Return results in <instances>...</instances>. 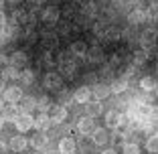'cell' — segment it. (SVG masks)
Here are the masks:
<instances>
[{
  "mask_svg": "<svg viewBox=\"0 0 158 154\" xmlns=\"http://www.w3.org/2000/svg\"><path fill=\"white\" fill-rule=\"evenodd\" d=\"M126 120H128V118H126L124 114H120L118 110H112V112L106 114V126L107 128H114V130H118L120 126H124Z\"/></svg>",
  "mask_w": 158,
  "mask_h": 154,
  "instance_id": "6da1fadb",
  "label": "cell"
},
{
  "mask_svg": "<svg viewBox=\"0 0 158 154\" xmlns=\"http://www.w3.org/2000/svg\"><path fill=\"white\" fill-rule=\"evenodd\" d=\"M12 124L16 126V130H19L20 134H24V132H28L33 128V116H31V114H19Z\"/></svg>",
  "mask_w": 158,
  "mask_h": 154,
  "instance_id": "7a4b0ae2",
  "label": "cell"
},
{
  "mask_svg": "<svg viewBox=\"0 0 158 154\" xmlns=\"http://www.w3.org/2000/svg\"><path fill=\"white\" fill-rule=\"evenodd\" d=\"M49 118H51L53 124L65 122L67 120V107L65 106H51V110H49Z\"/></svg>",
  "mask_w": 158,
  "mask_h": 154,
  "instance_id": "3957f363",
  "label": "cell"
},
{
  "mask_svg": "<svg viewBox=\"0 0 158 154\" xmlns=\"http://www.w3.org/2000/svg\"><path fill=\"white\" fill-rule=\"evenodd\" d=\"M0 98L4 99L6 103H16L20 98H23V91H20V87H6Z\"/></svg>",
  "mask_w": 158,
  "mask_h": 154,
  "instance_id": "277c9868",
  "label": "cell"
},
{
  "mask_svg": "<svg viewBox=\"0 0 158 154\" xmlns=\"http://www.w3.org/2000/svg\"><path fill=\"white\" fill-rule=\"evenodd\" d=\"M110 94H112V89H110V85H106V83H95L91 87V95H93V99H98V102L106 99Z\"/></svg>",
  "mask_w": 158,
  "mask_h": 154,
  "instance_id": "5b68a950",
  "label": "cell"
},
{
  "mask_svg": "<svg viewBox=\"0 0 158 154\" xmlns=\"http://www.w3.org/2000/svg\"><path fill=\"white\" fill-rule=\"evenodd\" d=\"M19 103H20V107H19L20 114H31L35 107H37V99H35L33 95H23V98L19 99Z\"/></svg>",
  "mask_w": 158,
  "mask_h": 154,
  "instance_id": "8992f818",
  "label": "cell"
},
{
  "mask_svg": "<svg viewBox=\"0 0 158 154\" xmlns=\"http://www.w3.org/2000/svg\"><path fill=\"white\" fill-rule=\"evenodd\" d=\"M53 122L51 118H49V114H37V118H33V128H37V130H47V128H51Z\"/></svg>",
  "mask_w": 158,
  "mask_h": 154,
  "instance_id": "52a82bcc",
  "label": "cell"
},
{
  "mask_svg": "<svg viewBox=\"0 0 158 154\" xmlns=\"http://www.w3.org/2000/svg\"><path fill=\"white\" fill-rule=\"evenodd\" d=\"M0 114H2L0 118H2L4 122H14V120H16V116H19L20 112H19V107L14 106V103H8V106L2 107V112H0Z\"/></svg>",
  "mask_w": 158,
  "mask_h": 154,
  "instance_id": "ba28073f",
  "label": "cell"
},
{
  "mask_svg": "<svg viewBox=\"0 0 158 154\" xmlns=\"http://www.w3.org/2000/svg\"><path fill=\"white\" fill-rule=\"evenodd\" d=\"M102 102H98V99H89L87 103H85V112H87L89 118H95V116H102Z\"/></svg>",
  "mask_w": 158,
  "mask_h": 154,
  "instance_id": "9c48e42d",
  "label": "cell"
},
{
  "mask_svg": "<svg viewBox=\"0 0 158 154\" xmlns=\"http://www.w3.org/2000/svg\"><path fill=\"white\" fill-rule=\"evenodd\" d=\"M75 150H77V144H75V140L69 138V136L59 142V152L61 154H75Z\"/></svg>",
  "mask_w": 158,
  "mask_h": 154,
  "instance_id": "30bf717a",
  "label": "cell"
},
{
  "mask_svg": "<svg viewBox=\"0 0 158 154\" xmlns=\"http://www.w3.org/2000/svg\"><path fill=\"white\" fill-rule=\"evenodd\" d=\"M77 130L81 132L83 136H87V134H91L93 130H95V126H93V118H81V120L77 122Z\"/></svg>",
  "mask_w": 158,
  "mask_h": 154,
  "instance_id": "8fae6325",
  "label": "cell"
},
{
  "mask_svg": "<svg viewBox=\"0 0 158 154\" xmlns=\"http://www.w3.org/2000/svg\"><path fill=\"white\" fill-rule=\"evenodd\" d=\"M27 63H28V57H27V53H24V51H16V53H12V57H10V65L16 67V69L24 67Z\"/></svg>",
  "mask_w": 158,
  "mask_h": 154,
  "instance_id": "7c38bea8",
  "label": "cell"
},
{
  "mask_svg": "<svg viewBox=\"0 0 158 154\" xmlns=\"http://www.w3.org/2000/svg\"><path fill=\"white\" fill-rule=\"evenodd\" d=\"M73 99L77 103H87L89 99H91V87H87V85H83V87H79L77 91H75Z\"/></svg>",
  "mask_w": 158,
  "mask_h": 154,
  "instance_id": "4fadbf2b",
  "label": "cell"
},
{
  "mask_svg": "<svg viewBox=\"0 0 158 154\" xmlns=\"http://www.w3.org/2000/svg\"><path fill=\"white\" fill-rule=\"evenodd\" d=\"M61 85H63V79H61L57 73H47L45 75V87H49V89H61Z\"/></svg>",
  "mask_w": 158,
  "mask_h": 154,
  "instance_id": "5bb4252c",
  "label": "cell"
},
{
  "mask_svg": "<svg viewBox=\"0 0 158 154\" xmlns=\"http://www.w3.org/2000/svg\"><path fill=\"white\" fill-rule=\"evenodd\" d=\"M91 140H93V144L102 146V144H107L110 136H107V132H106V130H102V128H95V130L91 132Z\"/></svg>",
  "mask_w": 158,
  "mask_h": 154,
  "instance_id": "9a60e30c",
  "label": "cell"
},
{
  "mask_svg": "<svg viewBox=\"0 0 158 154\" xmlns=\"http://www.w3.org/2000/svg\"><path fill=\"white\" fill-rule=\"evenodd\" d=\"M27 138L24 136H12V140H10V150L12 152H23L24 148H27Z\"/></svg>",
  "mask_w": 158,
  "mask_h": 154,
  "instance_id": "2e32d148",
  "label": "cell"
},
{
  "mask_svg": "<svg viewBox=\"0 0 158 154\" xmlns=\"http://www.w3.org/2000/svg\"><path fill=\"white\" fill-rule=\"evenodd\" d=\"M146 20V14H144V10H140V8H136V10H132V12H128V23L130 24H142Z\"/></svg>",
  "mask_w": 158,
  "mask_h": 154,
  "instance_id": "e0dca14e",
  "label": "cell"
},
{
  "mask_svg": "<svg viewBox=\"0 0 158 154\" xmlns=\"http://www.w3.org/2000/svg\"><path fill=\"white\" fill-rule=\"evenodd\" d=\"M20 77V71L16 69V67H4L2 69V81H10V79H19Z\"/></svg>",
  "mask_w": 158,
  "mask_h": 154,
  "instance_id": "ac0fdd59",
  "label": "cell"
},
{
  "mask_svg": "<svg viewBox=\"0 0 158 154\" xmlns=\"http://www.w3.org/2000/svg\"><path fill=\"white\" fill-rule=\"evenodd\" d=\"M43 20L49 24H55L57 20H59V10L57 8H47L45 12H43Z\"/></svg>",
  "mask_w": 158,
  "mask_h": 154,
  "instance_id": "d6986e66",
  "label": "cell"
},
{
  "mask_svg": "<svg viewBox=\"0 0 158 154\" xmlns=\"http://www.w3.org/2000/svg\"><path fill=\"white\" fill-rule=\"evenodd\" d=\"M47 142H49V138H47L45 134H35L33 138H31V146H33V148H45L47 146Z\"/></svg>",
  "mask_w": 158,
  "mask_h": 154,
  "instance_id": "ffe728a7",
  "label": "cell"
},
{
  "mask_svg": "<svg viewBox=\"0 0 158 154\" xmlns=\"http://www.w3.org/2000/svg\"><path fill=\"white\" fill-rule=\"evenodd\" d=\"M156 37L158 35L154 33V31H146V33H142V39H140V41H142V45L148 49V47H152L154 43H156Z\"/></svg>",
  "mask_w": 158,
  "mask_h": 154,
  "instance_id": "44dd1931",
  "label": "cell"
},
{
  "mask_svg": "<svg viewBox=\"0 0 158 154\" xmlns=\"http://www.w3.org/2000/svg\"><path fill=\"white\" fill-rule=\"evenodd\" d=\"M140 87L144 89V91H156L158 83L154 77H142V81H140Z\"/></svg>",
  "mask_w": 158,
  "mask_h": 154,
  "instance_id": "7402d4cb",
  "label": "cell"
},
{
  "mask_svg": "<svg viewBox=\"0 0 158 154\" xmlns=\"http://www.w3.org/2000/svg\"><path fill=\"white\" fill-rule=\"evenodd\" d=\"M37 107L41 114H49V110H51V99L47 98V95H41V98H37Z\"/></svg>",
  "mask_w": 158,
  "mask_h": 154,
  "instance_id": "603a6c76",
  "label": "cell"
},
{
  "mask_svg": "<svg viewBox=\"0 0 158 154\" xmlns=\"http://www.w3.org/2000/svg\"><path fill=\"white\" fill-rule=\"evenodd\" d=\"M71 53L77 57H83L85 53H87V45H85L83 41H75L73 45H71Z\"/></svg>",
  "mask_w": 158,
  "mask_h": 154,
  "instance_id": "cb8c5ba5",
  "label": "cell"
},
{
  "mask_svg": "<svg viewBox=\"0 0 158 154\" xmlns=\"http://www.w3.org/2000/svg\"><path fill=\"white\" fill-rule=\"evenodd\" d=\"M110 89H112V94H124L126 89H128V81L126 79H116L112 85H110Z\"/></svg>",
  "mask_w": 158,
  "mask_h": 154,
  "instance_id": "d4e9b609",
  "label": "cell"
},
{
  "mask_svg": "<svg viewBox=\"0 0 158 154\" xmlns=\"http://www.w3.org/2000/svg\"><path fill=\"white\" fill-rule=\"evenodd\" d=\"M146 150H148V154H158V134L150 136L146 140Z\"/></svg>",
  "mask_w": 158,
  "mask_h": 154,
  "instance_id": "484cf974",
  "label": "cell"
},
{
  "mask_svg": "<svg viewBox=\"0 0 158 154\" xmlns=\"http://www.w3.org/2000/svg\"><path fill=\"white\" fill-rule=\"evenodd\" d=\"M20 81H23L24 85H31L35 81V75H33V71L31 69H24V71H20V77H19Z\"/></svg>",
  "mask_w": 158,
  "mask_h": 154,
  "instance_id": "4316f807",
  "label": "cell"
},
{
  "mask_svg": "<svg viewBox=\"0 0 158 154\" xmlns=\"http://www.w3.org/2000/svg\"><path fill=\"white\" fill-rule=\"evenodd\" d=\"M124 154H140V146L136 142H126L124 144Z\"/></svg>",
  "mask_w": 158,
  "mask_h": 154,
  "instance_id": "83f0119b",
  "label": "cell"
},
{
  "mask_svg": "<svg viewBox=\"0 0 158 154\" xmlns=\"http://www.w3.org/2000/svg\"><path fill=\"white\" fill-rule=\"evenodd\" d=\"M146 59H148L146 51H136V53H134V63H136V65H142V63H146Z\"/></svg>",
  "mask_w": 158,
  "mask_h": 154,
  "instance_id": "f1b7e54d",
  "label": "cell"
},
{
  "mask_svg": "<svg viewBox=\"0 0 158 154\" xmlns=\"http://www.w3.org/2000/svg\"><path fill=\"white\" fill-rule=\"evenodd\" d=\"M89 59H91V61H102L103 59L102 49H91V51H89Z\"/></svg>",
  "mask_w": 158,
  "mask_h": 154,
  "instance_id": "f546056e",
  "label": "cell"
},
{
  "mask_svg": "<svg viewBox=\"0 0 158 154\" xmlns=\"http://www.w3.org/2000/svg\"><path fill=\"white\" fill-rule=\"evenodd\" d=\"M106 39H107V41H118V39H120V31H116V28H110V31L106 33Z\"/></svg>",
  "mask_w": 158,
  "mask_h": 154,
  "instance_id": "4dcf8cb0",
  "label": "cell"
},
{
  "mask_svg": "<svg viewBox=\"0 0 158 154\" xmlns=\"http://www.w3.org/2000/svg\"><path fill=\"white\" fill-rule=\"evenodd\" d=\"M83 12H87V14H95V4H93V2H89V4H85Z\"/></svg>",
  "mask_w": 158,
  "mask_h": 154,
  "instance_id": "1f68e13d",
  "label": "cell"
},
{
  "mask_svg": "<svg viewBox=\"0 0 158 154\" xmlns=\"http://www.w3.org/2000/svg\"><path fill=\"white\" fill-rule=\"evenodd\" d=\"M63 71H65L67 75H71V73H73V71H75V65H73V63H69V65H67V63H65V65H63Z\"/></svg>",
  "mask_w": 158,
  "mask_h": 154,
  "instance_id": "d6a6232c",
  "label": "cell"
},
{
  "mask_svg": "<svg viewBox=\"0 0 158 154\" xmlns=\"http://www.w3.org/2000/svg\"><path fill=\"white\" fill-rule=\"evenodd\" d=\"M112 140H114V142H118V144H122V142H124V134H120V132L116 130V134H114Z\"/></svg>",
  "mask_w": 158,
  "mask_h": 154,
  "instance_id": "836d02e7",
  "label": "cell"
},
{
  "mask_svg": "<svg viewBox=\"0 0 158 154\" xmlns=\"http://www.w3.org/2000/svg\"><path fill=\"white\" fill-rule=\"evenodd\" d=\"M4 24H6V14L0 10V27H4Z\"/></svg>",
  "mask_w": 158,
  "mask_h": 154,
  "instance_id": "e575fe53",
  "label": "cell"
},
{
  "mask_svg": "<svg viewBox=\"0 0 158 154\" xmlns=\"http://www.w3.org/2000/svg\"><path fill=\"white\" fill-rule=\"evenodd\" d=\"M102 154H118V152H116V150H114V148H107V150H103Z\"/></svg>",
  "mask_w": 158,
  "mask_h": 154,
  "instance_id": "d590c367",
  "label": "cell"
},
{
  "mask_svg": "<svg viewBox=\"0 0 158 154\" xmlns=\"http://www.w3.org/2000/svg\"><path fill=\"white\" fill-rule=\"evenodd\" d=\"M4 43H6V37H4V33L0 31V45H4Z\"/></svg>",
  "mask_w": 158,
  "mask_h": 154,
  "instance_id": "8d00e7d4",
  "label": "cell"
},
{
  "mask_svg": "<svg viewBox=\"0 0 158 154\" xmlns=\"http://www.w3.org/2000/svg\"><path fill=\"white\" fill-rule=\"evenodd\" d=\"M2 91H4V81L0 79V95H2Z\"/></svg>",
  "mask_w": 158,
  "mask_h": 154,
  "instance_id": "74e56055",
  "label": "cell"
},
{
  "mask_svg": "<svg viewBox=\"0 0 158 154\" xmlns=\"http://www.w3.org/2000/svg\"><path fill=\"white\" fill-rule=\"evenodd\" d=\"M2 107H4V99L0 98V112H2Z\"/></svg>",
  "mask_w": 158,
  "mask_h": 154,
  "instance_id": "f35d334b",
  "label": "cell"
},
{
  "mask_svg": "<svg viewBox=\"0 0 158 154\" xmlns=\"http://www.w3.org/2000/svg\"><path fill=\"white\" fill-rule=\"evenodd\" d=\"M2 126H4V120H2V118H0V130H2Z\"/></svg>",
  "mask_w": 158,
  "mask_h": 154,
  "instance_id": "ab89813d",
  "label": "cell"
},
{
  "mask_svg": "<svg viewBox=\"0 0 158 154\" xmlns=\"http://www.w3.org/2000/svg\"><path fill=\"white\" fill-rule=\"evenodd\" d=\"M33 2H39V4H41V2H45V0H33Z\"/></svg>",
  "mask_w": 158,
  "mask_h": 154,
  "instance_id": "60d3db41",
  "label": "cell"
},
{
  "mask_svg": "<svg viewBox=\"0 0 158 154\" xmlns=\"http://www.w3.org/2000/svg\"><path fill=\"white\" fill-rule=\"evenodd\" d=\"M10 2H20V0H10Z\"/></svg>",
  "mask_w": 158,
  "mask_h": 154,
  "instance_id": "b9f144b4",
  "label": "cell"
},
{
  "mask_svg": "<svg viewBox=\"0 0 158 154\" xmlns=\"http://www.w3.org/2000/svg\"><path fill=\"white\" fill-rule=\"evenodd\" d=\"M0 2H2V0H0Z\"/></svg>",
  "mask_w": 158,
  "mask_h": 154,
  "instance_id": "7bdbcfd3",
  "label": "cell"
}]
</instances>
